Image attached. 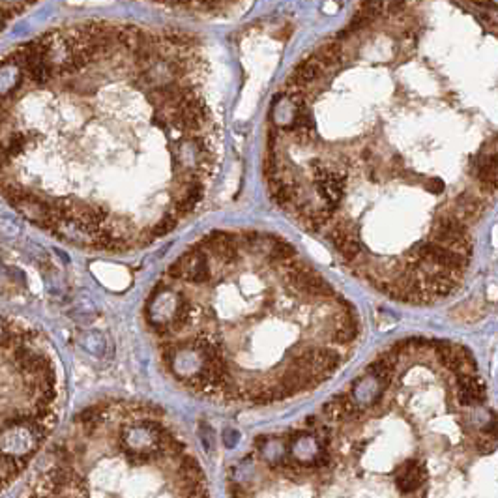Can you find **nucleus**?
<instances>
[{"label":"nucleus","mask_w":498,"mask_h":498,"mask_svg":"<svg viewBox=\"0 0 498 498\" xmlns=\"http://www.w3.org/2000/svg\"><path fill=\"white\" fill-rule=\"evenodd\" d=\"M425 478H427V472H425L424 464L413 459V461H407V463H403L397 469V472H395V485L405 494H410V492L418 491L420 487L424 485Z\"/></svg>","instance_id":"7ed1b4c3"},{"label":"nucleus","mask_w":498,"mask_h":498,"mask_svg":"<svg viewBox=\"0 0 498 498\" xmlns=\"http://www.w3.org/2000/svg\"><path fill=\"white\" fill-rule=\"evenodd\" d=\"M178 476L184 483H188L189 487L201 485L205 483V474H202V469L197 463V459L191 457V455H182L180 459V466H178Z\"/></svg>","instance_id":"39448f33"},{"label":"nucleus","mask_w":498,"mask_h":498,"mask_svg":"<svg viewBox=\"0 0 498 498\" xmlns=\"http://www.w3.org/2000/svg\"><path fill=\"white\" fill-rule=\"evenodd\" d=\"M188 498H210V494H208V491H207V487H205V483H201V485L189 487Z\"/></svg>","instance_id":"1a4fd4ad"},{"label":"nucleus","mask_w":498,"mask_h":498,"mask_svg":"<svg viewBox=\"0 0 498 498\" xmlns=\"http://www.w3.org/2000/svg\"><path fill=\"white\" fill-rule=\"evenodd\" d=\"M238 438H240V435H238V431L235 429H225L223 433V442L227 448H235L236 444H238Z\"/></svg>","instance_id":"6e6552de"},{"label":"nucleus","mask_w":498,"mask_h":498,"mask_svg":"<svg viewBox=\"0 0 498 498\" xmlns=\"http://www.w3.org/2000/svg\"><path fill=\"white\" fill-rule=\"evenodd\" d=\"M199 436H201L205 452H207L208 455H212L214 450H216V438H214L216 435H214L212 427H210L207 422H201V425H199Z\"/></svg>","instance_id":"0eeeda50"},{"label":"nucleus","mask_w":498,"mask_h":498,"mask_svg":"<svg viewBox=\"0 0 498 498\" xmlns=\"http://www.w3.org/2000/svg\"><path fill=\"white\" fill-rule=\"evenodd\" d=\"M163 366L195 394L233 401L244 358L277 360L286 399L343 366L361 319L296 247L261 230H218L161 274L144 305Z\"/></svg>","instance_id":"f03ea898"},{"label":"nucleus","mask_w":498,"mask_h":498,"mask_svg":"<svg viewBox=\"0 0 498 498\" xmlns=\"http://www.w3.org/2000/svg\"><path fill=\"white\" fill-rule=\"evenodd\" d=\"M21 83H23V71L19 69L18 64L4 58L0 62V99L12 97Z\"/></svg>","instance_id":"20e7f679"},{"label":"nucleus","mask_w":498,"mask_h":498,"mask_svg":"<svg viewBox=\"0 0 498 498\" xmlns=\"http://www.w3.org/2000/svg\"><path fill=\"white\" fill-rule=\"evenodd\" d=\"M369 2L270 113L275 205L403 304L457 291L497 193V8Z\"/></svg>","instance_id":"f257e3e1"},{"label":"nucleus","mask_w":498,"mask_h":498,"mask_svg":"<svg viewBox=\"0 0 498 498\" xmlns=\"http://www.w3.org/2000/svg\"><path fill=\"white\" fill-rule=\"evenodd\" d=\"M19 336H21V330L13 326V322L6 317L0 315V347H13L15 343H19Z\"/></svg>","instance_id":"423d86ee"}]
</instances>
